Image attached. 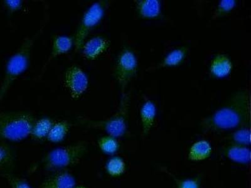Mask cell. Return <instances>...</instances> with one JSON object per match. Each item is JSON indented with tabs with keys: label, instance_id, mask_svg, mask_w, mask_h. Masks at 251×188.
<instances>
[{
	"label": "cell",
	"instance_id": "9c48e42d",
	"mask_svg": "<svg viewBox=\"0 0 251 188\" xmlns=\"http://www.w3.org/2000/svg\"><path fill=\"white\" fill-rule=\"evenodd\" d=\"M110 45L111 42L109 40L97 36L85 42L80 51L85 59L95 60L108 50Z\"/></svg>",
	"mask_w": 251,
	"mask_h": 188
},
{
	"label": "cell",
	"instance_id": "7c38bea8",
	"mask_svg": "<svg viewBox=\"0 0 251 188\" xmlns=\"http://www.w3.org/2000/svg\"><path fill=\"white\" fill-rule=\"evenodd\" d=\"M188 53L187 47H179L170 51L163 58L161 62L156 66L149 67L147 71H153L168 68V67H176L180 65L185 60Z\"/></svg>",
	"mask_w": 251,
	"mask_h": 188
},
{
	"label": "cell",
	"instance_id": "277c9868",
	"mask_svg": "<svg viewBox=\"0 0 251 188\" xmlns=\"http://www.w3.org/2000/svg\"><path fill=\"white\" fill-rule=\"evenodd\" d=\"M129 100V94H125L122 95L117 112L106 119L96 120L82 117L78 118V122L80 124L87 128L102 130L112 137H123L127 131V117Z\"/></svg>",
	"mask_w": 251,
	"mask_h": 188
},
{
	"label": "cell",
	"instance_id": "ac0fdd59",
	"mask_svg": "<svg viewBox=\"0 0 251 188\" xmlns=\"http://www.w3.org/2000/svg\"><path fill=\"white\" fill-rule=\"evenodd\" d=\"M70 128V122L67 120L54 122L47 139L53 143L61 142L66 137Z\"/></svg>",
	"mask_w": 251,
	"mask_h": 188
},
{
	"label": "cell",
	"instance_id": "30bf717a",
	"mask_svg": "<svg viewBox=\"0 0 251 188\" xmlns=\"http://www.w3.org/2000/svg\"><path fill=\"white\" fill-rule=\"evenodd\" d=\"M74 46V40L73 38L67 37L64 35H57L53 37L52 41V46H51V50L50 55L47 59L46 64H45L41 71L42 75H43L45 70L47 69L48 65L52 61L53 59H56L59 56L66 54L69 52L73 48Z\"/></svg>",
	"mask_w": 251,
	"mask_h": 188
},
{
	"label": "cell",
	"instance_id": "52a82bcc",
	"mask_svg": "<svg viewBox=\"0 0 251 188\" xmlns=\"http://www.w3.org/2000/svg\"><path fill=\"white\" fill-rule=\"evenodd\" d=\"M138 62L134 51L129 48L123 49L118 55L116 62L115 77L122 89V95L126 94V89L135 76Z\"/></svg>",
	"mask_w": 251,
	"mask_h": 188
},
{
	"label": "cell",
	"instance_id": "3957f363",
	"mask_svg": "<svg viewBox=\"0 0 251 188\" xmlns=\"http://www.w3.org/2000/svg\"><path fill=\"white\" fill-rule=\"evenodd\" d=\"M36 121L32 114L24 111L0 114V140L19 142L31 136Z\"/></svg>",
	"mask_w": 251,
	"mask_h": 188
},
{
	"label": "cell",
	"instance_id": "7402d4cb",
	"mask_svg": "<svg viewBox=\"0 0 251 188\" xmlns=\"http://www.w3.org/2000/svg\"><path fill=\"white\" fill-rule=\"evenodd\" d=\"M14 160L12 149L7 144H0V168L6 169L12 166Z\"/></svg>",
	"mask_w": 251,
	"mask_h": 188
},
{
	"label": "cell",
	"instance_id": "8fae6325",
	"mask_svg": "<svg viewBox=\"0 0 251 188\" xmlns=\"http://www.w3.org/2000/svg\"><path fill=\"white\" fill-rule=\"evenodd\" d=\"M75 180L73 174L66 170H60L46 178L40 188H75Z\"/></svg>",
	"mask_w": 251,
	"mask_h": 188
},
{
	"label": "cell",
	"instance_id": "ba28073f",
	"mask_svg": "<svg viewBox=\"0 0 251 188\" xmlns=\"http://www.w3.org/2000/svg\"><path fill=\"white\" fill-rule=\"evenodd\" d=\"M65 87L74 100L79 99L89 87V78L84 70L77 66H72L64 74Z\"/></svg>",
	"mask_w": 251,
	"mask_h": 188
},
{
	"label": "cell",
	"instance_id": "484cf974",
	"mask_svg": "<svg viewBox=\"0 0 251 188\" xmlns=\"http://www.w3.org/2000/svg\"><path fill=\"white\" fill-rule=\"evenodd\" d=\"M3 4L10 13H13L21 10L24 5L22 0H4Z\"/></svg>",
	"mask_w": 251,
	"mask_h": 188
},
{
	"label": "cell",
	"instance_id": "6da1fadb",
	"mask_svg": "<svg viewBox=\"0 0 251 188\" xmlns=\"http://www.w3.org/2000/svg\"><path fill=\"white\" fill-rule=\"evenodd\" d=\"M250 118V94L243 90L235 94L226 106L204 119L201 125L206 131H228L249 126Z\"/></svg>",
	"mask_w": 251,
	"mask_h": 188
},
{
	"label": "cell",
	"instance_id": "d4e9b609",
	"mask_svg": "<svg viewBox=\"0 0 251 188\" xmlns=\"http://www.w3.org/2000/svg\"><path fill=\"white\" fill-rule=\"evenodd\" d=\"M0 176L5 179L12 188H31L27 181L13 174L0 172Z\"/></svg>",
	"mask_w": 251,
	"mask_h": 188
},
{
	"label": "cell",
	"instance_id": "5bb4252c",
	"mask_svg": "<svg viewBox=\"0 0 251 188\" xmlns=\"http://www.w3.org/2000/svg\"><path fill=\"white\" fill-rule=\"evenodd\" d=\"M156 106L151 100H147L143 103L140 110L141 127L143 136H147L151 131L155 122Z\"/></svg>",
	"mask_w": 251,
	"mask_h": 188
},
{
	"label": "cell",
	"instance_id": "9a60e30c",
	"mask_svg": "<svg viewBox=\"0 0 251 188\" xmlns=\"http://www.w3.org/2000/svg\"><path fill=\"white\" fill-rule=\"evenodd\" d=\"M232 70L231 60L223 53H219L214 58L210 67L211 74L219 78L227 77L232 73Z\"/></svg>",
	"mask_w": 251,
	"mask_h": 188
},
{
	"label": "cell",
	"instance_id": "2e32d148",
	"mask_svg": "<svg viewBox=\"0 0 251 188\" xmlns=\"http://www.w3.org/2000/svg\"><path fill=\"white\" fill-rule=\"evenodd\" d=\"M224 153L228 160L240 164H248L250 163L251 151L247 146L236 144L228 145Z\"/></svg>",
	"mask_w": 251,
	"mask_h": 188
},
{
	"label": "cell",
	"instance_id": "7a4b0ae2",
	"mask_svg": "<svg viewBox=\"0 0 251 188\" xmlns=\"http://www.w3.org/2000/svg\"><path fill=\"white\" fill-rule=\"evenodd\" d=\"M41 30L34 36L25 39L19 49L11 56L6 63L5 73L0 86V102L3 99L13 83L27 70L30 64L31 49Z\"/></svg>",
	"mask_w": 251,
	"mask_h": 188
},
{
	"label": "cell",
	"instance_id": "44dd1931",
	"mask_svg": "<svg viewBox=\"0 0 251 188\" xmlns=\"http://www.w3.org/2000/svg\"><path fill=\"white\" fill-rule=\"evenodd\" d=\"M125 161L120 157H114L107 161L106 171L110 176L117 177L122 176L126 171Z\"/></svg>",
	"mask_w": 251,
	"mask_h": 188
},
{
	"label": "cell",
	"instance_id": "83f0119b",
	"mask_svg": "<svg viewBox=\"0 0 251 188\" xmlns=\"http://www.w3.org/2000/svg\"><path fill=\"white\" fill-rule=\"evenodd\" d=\"M75 188H87L84 187H75Z\"/></svg>",
	"mask_w": 251,
	"mask_h": 188
},
{
	"label": "cell",
	"instance_id": "ffe728a7",
	"mask_svg": "<svg viewBox=\"0 0 251 188\" xmlns=\"http://www.w3.org/2000/svg\"><path fill=\"white\" fill-rule=\"evenodd\" d=\"M233 144L248 146L251 144L250 125L237 129L230 137Z\"/></svg>",
	"mask_w": 251,
	"mask_h": 188
},
{
	"label": "cell",
	"instance_id": "8992f818",
	"mask_svg": "<svg viewBox=\"0 0 251 188\" xmlns=\"http://www.w3.org/2000/svg\"><path fill=\"white\" fill-rule=\"evenodd\" d=\"M108 4L107 1L95 2L85 12L73 39L75 53L81 51L87 36L104 18Z\"/></svg>",
	"mask_w": 251,
	"mask_h": 188
},
{
	"label": "cell",
	"instance_id": "4fadbf2b",
	"mask_svg": "<svg viewBox=\"0 0 251 188\" xmlns=\"http://www.w3.org/2000/svg\"><path fill=\"white\" fill-rule=\"evenodd\" d=\"M136 12L144 19H156L161 13V3L159 0H136Z\"/></svg>",
	"mask_w": 251,
	"mask_h": 188
},
{
	"label": "cell",
	"instance_id": "603a6c76",
	"mask_svg": "<svg viewBox=\"0 0 251 188\" xmlns=\"http://www.w3.org/2000/svg\"><path fill=\"white\" fill-rule=\"evenodd\" d=\"M98 146L103 153L107 154H114L118 151L119 143L116 138L107 136L100 138L98 140Z\"/></svg>",
	"mask_w": 251,
	"mask_h": 188
},
{
	"label": "cell",
	"instance_id": "d6986e66",
	"mask_svg": "<svg viewBox=\"0 0 251 188\" xmlns=\"http://www.w3.org/2000/svg\"><path fill=\"white\" fill-rule=\"evenodd\" d=\"M54 123L50 118H41L36 120L31 130V136L34 140H42L47 138Z\"/></svg>",
	"mask_w": 251,
	"mask_h": 188
},
{
	"label": "cell",
	"instance_id": "5b68a950",
	"mask_svg": "<svg viewBox=\"0 0 251 188\" xmlns=\"http://www.w3.org/2000/svg\"><path fill=\"white\" fill-rule=\"evenodd\" d=\"M87 144L84 141L57 147L44 157V167L50 171H60L77 164L86 153Z\"/></svg>",
	"mask_w": 251,
	"mask_h": 188
},
{
	"label": "cell",
	"instance_id": "cb8c5ba5",
	"mask_svg": "<svg viewBox=\"0 0 251 188\" xmlns=\"http://www.w3.org/2000/svg\"><path fill=\"white\" fill-rule=\"evenodd\" d=\"M237 1L235 0H222L220 1L216 10L212 17L213 20H216L227 15L231 12L236 6Z\"/></svg>",
	"mask_w": 251,
	"mask_h": 188
},
{
	"label": "cell",
	"instance_id": "4316f807",
	"mask_svg": "<svg viewBox=\"0 0 251 188\" xmlns=\"http://www.w3.org/2000/svg\"><path fill=\"white\" fill-rule=\"evenodd\" d=\"M178 188H200V183L197 179H186L178 181Z\"/></svg>",
	"mask_w": 251,
	"mask_h": 188
},
{
	"label": "cell",
	"instance_id": "e0dca14e",
	"mask_svg": "<svg viewBox=\"0 0 251 188\" xmlns=\"http://www.w3.org/2000/svg\"><path fill=\"white\" fill-rule=\"evenodd\" d=\"M212 153L211 144L207 141L201 140L194 142L188 152V159L192 161H201L207 160Z\"/></svg>",
	"mask_w": 251,
	"mask_h": 188
}]
</instances>
